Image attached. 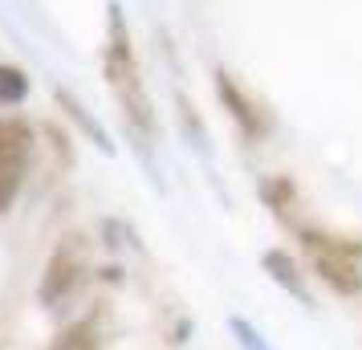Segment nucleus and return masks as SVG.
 <instances>
[{
	"instance_id": "f8f14e48",
	"label": "nucleus",
	"mask_w": 362,
	"mask_h": 350,
	"mask_svg": "<svg viewBox=\"0 0 362 350\" xmlns=\"http://www.w3.org/2000/svg\"><path fill=\"white\" fill-rule=\"evenodd\" d=\"M175 106H180L183 131H187V134L196 131V139H199V151H204V155H212V147H208V131H204V122H199L196 106H187V98H183V94H175Z\"/></svg>"
},
{
	"instance_id": "f257e3e1",
	"label": "nucleus",
	"mask_w": 362,
	"mask_h": 350,
	"mask_svg": "<svg viewBox=\"0 0 362 350\" xmlns=\"http://www.w3.org/2000/svg\"><path fill=\"white\" fill-rule=\"evenodd\" d=\"M102 74H106V86L115 94L118 110H122V122L147 147L151 139H155V106H151L147 82H143V69H139V57H134V45H131V29H127V13H122L118 0H110V8H106Z\"/></svg>"
},
{
	"instance_id": "20e7f679",
	"label": "nucleus",
	"mask_w": 362,
	"mask_h": 350,
	"mask_svg": "<svg viewBox=\"0 0 362 350\" xmlns=\"http://www.w3.org/2000/svg\"><path fill=\"white\" fill-rule=\"evenodd\" d=\"M216 98H220V106L228 110V118L236 122V131L245 139L257 143V139H264L273 131V110L261 98H252L245 86L236 82V74H228V69H216Z\"/></svg>"
},
{
	"instance_id": "1a4fd4ad",
	"label": "nucleus",
	"mask_w": 362,
	"mask_h": 350,
	"mask_svg": "<svg viewBox=\"0 0 362 350\" xmlns=\"http://www.w3.org/2000/svg\"><path fill=\"white\" fill-rule=\"evenodd\" d=\"M49 350H102L98 322H90V317H78V322L62 326V330L53 334Z\"/></svg>"
},
{
	"instance_id": "7ed1b4c3",
	"label": "nucleus",
	"mask_w": 362,
	"mask_h": 350,
	"mask_svg": "<svg viewBox=\"0 0 362 350\" xmlns=\"http://www.w3.org/2000/svg\"><path fill=\"white\" fill-rule=\"evenodd\" d=\"M33 155V127L25 118H0V216L13 212Z\"/></svg>"
},
{
	"instance_id": "39448f33",
	"label": "nucleus",
	"mask_w": 362,
	"mask_h": 350,
	"mask_svg": "<svg viewBox=\"0 0 362 350\" xmlns=\"http://www.w3.org/2000/svg\"><path fill=\"white\" fill-rule=\"evenodd\" d=\"M82 273H86V261H82V245L69 236V240H62L57 249H53L49 265H45V273H41V285H37V301L45 305V310H53V305H62V301L82 285Z\"/></svg>"
},
{
	"instance_id": "423d86ee",
	"label": "nucleus",
	"mask_w": 362,
	"mask_h": 350,
	"mask_svg": "<svg viewBox=\"0 0 362 350\" xmlns=\"http://www.w3.org/2000/svg\"><path fill=\"white\" fill-rule=\"evenodd\" d=\"M261 269L281 285V289H285V293H289V298H297L301 305H313V293H310V285H305V273L297 269V261L285 249H269L261 257Z\"/></svg>"
},
{
	"instance_id": "6e6552de",
	"label": "nucleus",
	"mask_w": 362,
	"mask_h": 350,
	"mask_svg": "<svg viewBox=\"0 0 362 350\" xmlns=\"http://www.w3.org/2000/svg\"><path fill=\"white\" fill-rule=\"evenodd\" d=\"M261 196H264V204L273 208V216H277L281 224H293V228H297V187H293V180H289V175L264 180Z\"/></svg>"
},
{
	"instance_id": "f03ea898",
	"label": "nucleus",
	"mask_w": 362,
	"mask_h": 350,
	"mask_svg": "<svg viewBox=\"0 0 362 350\" xmlns=\"http://www.w3.org/2000/svg\"><path fill=\"white\" fill-rule=\"evenodd\" d=\"M297 245L310 257L313 273L329 285L338 298H358L362 293V240L317 228V224H297Z\"/></svg>"
},
{
	"instance_id": "9b49d317",
	"label": "nucleus",
	"mask_w": 362,
	"mask_h": 350,
	"mask_svg": "<svg viewBox=\"0 0 362 350\" xmlns=\"http://www.w3.org/2000/svg\"><path fill=\"white\" fill-rule=\"evenodd\" d=\"M228 330H232V338L240 342V350H273L264 342V334L257 330L252 322H245V317H228Z\"/></svg>"
},
{
	"instance_id": "9d476101",
	"label": "nucleus",
	"mask_w": 362,
	"mask_h": 350,
	"mask_svg": "<svg viewBox=\"0 0 362 350\" xmlns=\"http://www.w3.org/2000/svg\"><path fill=\"white\" fill-rule=\"evenodd\" d=\"M29 98V74L13 62H0V106H21Z\"/></svg>"
},
{
	"instance_id": "0eeeda50",
	"label": "nucleus",
	"mask_w": 362,
	"mask_h": 350,
	"mask_svg": "<svg viewBox=\"0 0 362 350\" xmlns=\"http://www.w3.org/2000/svg\"><path fill=\"white\" fill-rule=\"evenodd\" d=\"M53 98H57V106H62V115L74 118V122H78V127L86 131V139H94V143H98V151L115 155V143H110V134L102 131V122H98V118H90V115H86V106H82L78 98H74L69 90H62V86H57V90H53Z\"/></svg>"
}]
</instances>
